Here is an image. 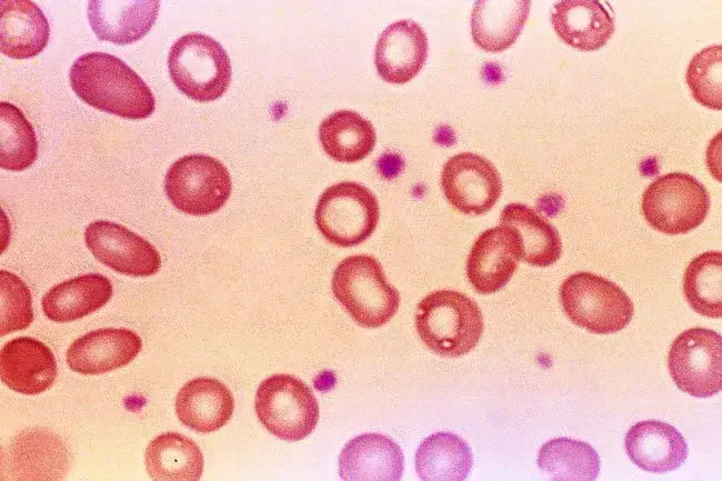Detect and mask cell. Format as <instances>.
Here are the masks:
<instances>
[{"instance_id":"obj_1","label":"cell","mask_w":722,"mask_h":481,"mask_svg":"<svg viewBox=\"0 0 722 481\" xmlns=\"http://www.w3.org/2000/svg\"><path fill=\"white\" fill-rule=\"evenodd\" d=\"M69 81L79 99L98 110L132 120L154 111L156 99L148 84L113 54H81L70 67Z\"/></svg>"},{"instance_id":"obj_2","label":"cell","mask_w":722,"mask_h":481,"mask_svg":"<svg viewBox=\"0 0 722 481\" xmlns=\"http://www.w3.org/2000/svg\"><path fill=\"white\" fill-rule=\"evenodd\" d=\"M420 339L434 353L457 358L470 352L483 332L482 312L475 301L453 290L425 295L415 311Z\"/></svg>"},{"instance_id":"obj_3","label":"cell","mask_w":722,"mask_h":481,"mask_svg":"<svg viewBox=\"0 0 722 481\" xmlns=\"http://www.w3.org/2000/svg\"><path fill=\"white\" fill-rule=\"evenodd\" d=\"M332 291L352 319L364 328L383 325L400 304V294L387 281L382 265L367 254L348 257L338 264Z\"/></svg>"},{"instance_id":"obj_4","label":"cell","mask_w":722,"mask_h":481,"mask_svg":"<svg viewBox=\"0 0 722 481\" xmlns=\"http://www.w3.org/2000/svg\"><path fill=\"white\" fill-rule=\"evenodd\" d=\"M170 78L190 99H219L228 89L232 69L224 48L212 37L191 32L173 42L168 56Z\"/></svg>"},{"instance_id":"obj_5","label":"cell","mask_w":722,"mask_h":481,"mask_svg":"<svg viewBox=\"0 0 722 481\" xmlns=\"http://www.w3.org/2000/svg\"><path fill=\"white\" fill-rule=\"evenodd\" d=\"M560 301L570 321L596 334L624 329L634 311L631 299L618 284L591 272L568 277L560 287Z\"/></svg>"},{"instance_id":"obj_6","label":"cell","mask_w":722,"mask_h":481,"mask_svg":"<svg viewBox=\"0 0 722 481\" xmlns=\"http://www.w3.org/2000/svg\"><path fill=\"white\" fill-rule=\"evenodd\" d=\"M710 197L693 176L672 172L659 177L642 196L646 222L665 234H681L699 227L708 216Z\"/></svg>"},{"instance_id":"obj_7","label":"cell","mask_w":722,"mask_h":481,"mask_svg":"<svg viewBox=\"0 0 722 481\" xmlns=\"http://www.w3.org/2000/svg\"><path fill=\"white\" fill-rule=\"evenodd\" d=\"M254 408L267 430L287 441L308 437L319 419V405L312 390L289 374H274L263 380L255 393Z\"/></svg>"},{"instance_id":"obj_8","label":"cell","mask_w":722,"mask_h":481,"mask_svg":"<svg viewBox=\"0 0 722 481\" xmlns=\"http://www.w3.org/2000/svg\"><path fill=\"white\" fill-rule=\"evenodd\" d=\"M379 203L364 186L352 181L333 184L320 196L315 223L322 236L339 247L367 240L379 221Z\"/></svg>"},{"instance_id":"obj_9","label":"cell","mask_w":722,"mask_h":481,"mask_svg":"<svg viewBox=\"0 0 722 481\" xmlns=\"http://www.w3.org/2000/svg\"><path fill=\"white\" fill-rule=\"evenodd\" d=\"M228 169L207 154H188L174 161L164 178V191L170 202L191 216L218 211L231 194Z\"/></svg>"},{"instance_id":"obj_10","label":"cell","mask_w":722,"mask_h":481,"mask_svg":"<svg viewBox=\"0 0 722 481\" xmlns=\"http://www.w3.org/2000/svg\"><path fill=\"white\" fill-rule=\"evenodd\" d=\"M668 368L683 392L708 398L722 388V339L715 331L693 328L679 334L669 351Z\"/></svg>"},{"instance_id":"obj_11","label":"cell","mask_w":722,"mask_h":481,"mask_svg":"<svg viewBox=\"0 0 722 481\" xmlns=\"http://www.w3.org/2000/svg\"><path fill=\"white\" fill-rule=\"evenodd\" d=\"M441 187L455 209L474 216L488 212L502 191L497 168L488 159L471 152L455 154L445 162Z\"/></svg>"},{"instance_id":"obj_12","label":"cell","mask_w":722,"mask_h":481,"mask_svg":"<svg viewBox=\"0 0 722 481\" xmlns=\"http://www.w3.org/2000/svg\"><path fill=\"white\" fill-rule=\"evenodd\" d=\"M84 241L93 257L112 270L130 277H149L161 267L158 250L128 228L107 220L89 223Z\"/></svg>"},{"instance_id":"obj_13","label":"cell","mask_w":722,"mask_h":481,"mask_svg":"<svg viewBox=\"0 0 722 481\" xmlns=\"http://www.w3.org/2000/svg\"><path fill=\"white\" fill-rule=\"evenodd\" d=\"M522 258V242L517 230L500 224L483 231L473 243L467 260V275L481 294L501 290L514 274Z\"/></svg>"},{"instance_id":"obj_14","label":"cell","mask_w":722,"mask_h":481,"mask_svg":"<svg viewBox=\"0 0 722 481\" xmlns=\"http://www.w3.org/2000/svg\"><path fill=\"white\" fill-rule=\"evenodd\" d=\"M140 337L127 328H106L86 333L67 350L69 368L81 374H101L130 363L140 352Z\"/></svg>"},{"instance_id":"obj_15","label":"cell","mask_w":722,"mask_h":481,"mask_svg":"<svg viewBox=\"0 0 722 481\" xmlns=\"http://www.w3.org/2000/svg\"><path fill=\"white\" fill-rule=\"evenodd\" d=\"M428 56V39L413 20H399L380 34L374 62L380 77L390 83H405L422 69Z\"/></svg>"},{"instance_id":"obj_16","label":"cell","mask_w":722,"mask_h":481,"mask_svg":"<svg viewBox=\"0 0 722 481\" xmlns=\"http://www.w3.org/2000/svg\"><path fill=\"white\" fill-rule=\"evenodd\" d=\"M0 377L14 392L39 394L54 382L57 362L47 344L30 337H19L1 349Z\"/></svg>"},{"instance_id":"obj_17","label":"cell","mask_w":722,"mask_h":481,"mask_svg":"<svg viewBox=\"0 0 722 481\" xmlns=\"http://www.w3.org/2000/svg\"><path fill=\"white\" fill-rule=\"evenodd\" d=\"M404 469L400 447L380 433H364L351 439L339 455V474L343 480L398 481Z\"/></svg>"},{"instance_id":"obj_18","label":"cell","mask_w":722,"mask_h":481,"mask_svg":"<svg viewBox=\"0 0 722 481\" xmlns=\"http://www.w3.org/2000/svg\"><path fill=\"white\" fill-rule=\"evenodd\" d=\"M624 445L630 460L648 472L675 470L688 457V444L682 434L662 421H641L632 425Z\"/></svg>"},{"instance_id":"obj_19","label":"cell","mask_w":722,"mask_h":481,"mask_svg":"<svg viewBox=\"0 0 722 481\" xmlns=\"http://www.w3.org/2000/svg\"><path fill=\"white\" fill-rule=\"evenodd\" d=\"M551 23L569 46L583 51L603 47L614 32L611 11L595 0H564L554 3Z\"/></svg>"},{"instance_id":"obj_20","label":"cell","mask_w":722,"mask_h":481,"mask_svg":"<svg viewBox=\"0 0 722 481\" xmlns=\"http://www.w3.org/2000/svg\"><path fill=\"white\" fill-rule=\"evenodd\" d=\"M234 400L230 390L213 378H195L178 392L176 412L187 428L209 433L222 428L232 417Z\"/></svg>"},{"instance_id":"obj_21","label":"cell","mask_w":722,"mask_h":481,"mask_svg":"<svg viewBox=\"0 0 722 481\" xmlns=\"http://www.w3.org/2000/svg\"><path fill=\"white\" fill-rule=\"evenodd\" d=\"M159 1L88 2L87 16L99 40L129 44L144 37L158 17Z\"/></svg>"},{"instance_id":"obj_22","label":"cell","mask_w":722,"mask_h":481,"mask_svg":"<svg viewBox=\"0 0 722 481\" xmlns=\"http://www.w3.org/2000/svg\"><path fill=\"white\" fill-rule=\"evenodd\" d=\"M50 27L43 11L29 0L0 2V49L10 58L27 59L47 46Z\"/></svg>"},{"instance_id":"obj_23","label":"cell","mask_w":722,"mask_h":481,"mask_svg":"<svg viewBox=\"0 0 722 481\" xmlns=\"http://www.w3.org/2000/svg\"><path fill=\"white\" fill-rule=\"evenodd\" d=\"M112 293L108 278L99 273H87L51 288L42 299V309L51 321L71 322L102 308Z\"/></svg>"},{"instance_id":"obj_24","label":"cell","mask_w":722,"mask_h":481,"mask_svg":"<svg viewBox=\"0 0 722 481\" xmlns=\"http://www.w3.org/2000/svg\"><path fill=\"white\" fill-rule=\"evenodd\" d=\"M531 2L477 1L471 12V34L483 50L499 52L512 46L520 36Z\"/></svg>"},{"instance_id":"obj_25","label":"cell","mask_w":722,"mask_h":481,"mask_svg":"<svg viewBox=\"0 0 722 481\" xmlns=\"http://www.w3.org/2000/svg\"><path fill=\"white\" fill-rule=\"evenodd\" d=\"M146 468L157 481H197L203 471V455L191 439L167 432L156 437L146 450Z\"/></svg>"},{"instance_id":"obj_26","label":"cell","mask_w":722,"mask_h":481,"mask_svg":"<svg viewBox=\"0 0 722 481\" xmlns=\"http://www.w3.org/2000/svg\"><path fill=\"white\" fill-rule=\"evenodd\" d=\"M500 223L517 230L522 242L524 262L534 267H548L556 262L562 252L558 230L539 212L523 203H510L500 216Z\"/></svg>"},{"instance_id":"obj_27","label":"cell","mask_w":722,"mask_h":481,"mask_svg":"<svg viewBox=\"0 0 722 481\" xmlns=\"http://www.w3.org/2000/svg\"><path fill=\"white\" fill-rule=\"evenodd\" d=\"M67 455L60 439L47 430L22 432L9 450L13 471L21 474L19 479H61Z\"/></svg>"},{"instance_id":"obj_28","label":"cell","mask_w":722,"mask_h":481,"mask_svg":"<svg viewBox=\"0 0 722 481\" xmlns=\"http://www.w3.org/2000/svg\"><path fill=\"white\" fill-rule=\"evenodd\" d=\"M473 464L468 443L451 432H437L425 438L415 453V470L427 481L467 479Z\"/></svg>"},{"instance_id":"obj_29","label":"cell","mask_w":722,"mask_h":481,"mask_svg":"<svg viewBox=\"0 0 722 481\" xmlns=\"http://www.w3.org/2000/svg\"><path fill=\"white\" fill-rule=\"evenodd\" d=\"M319 138L328 156L348 163L365 158L377 140L372 123L351 110L328 116L320 124Z\"/></svg>"},{"instance_id":"obj_30","label":"cell","mask_w":722,"mask_h":481,"mask_svg":"<svg viewBox=\"0 0 722 481\" xmlns=\"http://www.w3.org/2000/svg\"><path fill=\"white\" fill-rule=\"evenodd\" d=\"M538 467L553 480L593 481L600 471V459L589 443L558 438L541 447Z\"/></svg>"},{"instance_id":"obj_31","label":"cell","mask_w":722,"mask_h":481,"mask_svg":"<svg viewBox=\"0 0 722 481\" xmlns=\"http://www.w3.org/2000/svg\"><path fill=\"white\" fill-rule=\"evenodd\" d=\"M683 293L690 307L708 318L722 317V254L709 251L685 269Z\"/></svg>"},{"instance_id":"obj_32","label":"cell","mask_w":722,"mask_h":481,"mask_svg":"<svg viewBox=\"0 0 722 481\" xmlns=\"http://www.w3.org/2000/svg\"><path fill=\"white\" fill-rule=\"evenodd\" d=\"M38 141L32 124L21 110L10 102L0 103V166L22 171L37 159Z\"/></svg>"},{"instance_id":"obj_33","label":"cell","mask_w":722,"mask_h":481,"mask_svg":"<svg viewBox=\"0 0 722 481\" xmlns=\"http://www.w3.org/2000/svg\"><path fill=\"white\" fill-rule=\"evenodd\" d=\"M686 83L693 98L704 107L722 108V47L713 44L703 48L691 59L686 73Z\"/></svg>"},{"instance_id":"obj_34","label":"cell","mask_w":722,"mask_h":481,"mask_svg":"<svg viewBox=\"0 0 722 481\" xmlns=\"http://www.w3.org/2000/svg\"><path fill=\"white\" fill-rule=\"evenodd\" d=\"M0 334L20 331L33 320L32 298L27 284L16 274L0 271Z\"/></svg>"}]
</instances>
